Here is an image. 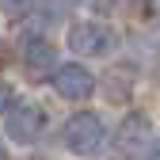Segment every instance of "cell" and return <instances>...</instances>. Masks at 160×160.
<instances>
[{"instance_id":"obj_1","label":"cell","mask_w":160,"mask_h":160,"mask_svg":"<svg viewBox=\"0 0 160 160\" xmlns=\"http://www.w3.org/2000/svg\"><path fill=\"white\" fill-rule=\"evenodd\" d=\"M65 145L76 152V156H88L103 145V122L95 114H72L69 126H65Z\"/></svg>"},{"instance_id":"obj_2","label":"cell","mask_w":160,"mask_h":160,"mask_svg":"<svg viewBox=\"0 0 160 160\" xmlns=\"http://www.w3.org/2000/svg\"><path fill=\"white\" fill-rule=\"evenodd\" d=\"M4 130H8V137H12L15 145H34L38 137H42V130H46V114L38 111V107H31V103L12 107Z\"/></svg>"},{"instance_id":"obj_3","label":"cell","mask_w":160,"mask_h":160,"mask_svg":"<svg viewBox=\"0 0 160 160\" xmlns=\"http://www.w3.org/2000/svg\"><path fill=\"white\" fill-rule=\"evenodd\" d=\"M69 46L76 57H99L111 50V31L99 27V23H76L69 31Z\"/></svg>"},{"instance_id":"obj_4","label":"cell","mask_w":160,"mask_h":160,"mask_svg":"<svg viewBox=\"0 0 160 160\" xmlns=\"http://www.w3.org/2000/svg\"><path fill=\"white\" fill-rule=\"evenodd\" d=\"M53 88L61 92L65 99H84V95H92L95 80H92V72L80 61H65V65L53 69Z\"/></svg>"},{"instance_id":"obj_5","label":"cell","mask_w":160,"mask_h":160,"mask_svg":"<svg viewBox=\"0 0 160 160\" xmlns=\"http://www.w3.org/2000/svg\"><path fill=\"white\" fill-rule=\"evenodd\" d=\"M23 57H27V65L31 69H50L53 65V42L46 34H34L23 42Z\"/></svg>"},{"instance_id":"obj_6","label":"cell","mask_w":160,"mask_h":160,"mask_svg":"<svg viewBox=\"0 0 160 160\" xmlns=\"http://www.w3.org/2000/svg\"><path fill=\"white\" fill-rule=\"evenodd\" d=\"M145 145V118H126L118 130V149L122 152H137Z\"/></svg>"},{"instance_id":"obj_7","label":"cell","mask_w":160,"mask_h":160,"mask_svg":"<svg viewBox=\"0 0 160 160\" xmlns=\"http://www.w3.org/2000/svg\"><path fill=\"white\" fill-rule=\"evenodd\" d=\"M0 114H12V95H8V88H0Z\"/></svg>"},{"instance_id":"obj_8","label":"cell","mask_w":160,"mask_h":160,"mask_svg":"<svg viewBox=\"0 0 160 160\" xmlns=\"http://www.w3.org/2000/svg\"><path fill=\"white\" fill-rule=\"evenodd\" d=\"M149 160H160V137H156V141L149 145Z\"/></svg>"}]
</instances>
